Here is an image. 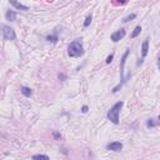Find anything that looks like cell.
<instances>
[{"label": "cell", "mask_w": 160, "mask_h": 160, "mask_svg": "<svg viewBox=\"0 0 160 160\" xmlns=\"http://www.w3.org/2000/svg\"><path fill=\"white\" fill-rule=\"evenodd\" d=\"M122 105H124V101H118V102H115L111 108H110V110L108 111V119L112 122V124H115V125H118L119 124V114H120V110H121V108H122Z\"/></svg>", "instance_id": "1"}, {"label": "cell", "mask_w": 160, "mask_h": 160, "mask_svg": "<svg viewBox=\"0 0 160 160\" xmlns=\"http://www.w3.org/2000/svg\"><path fill=\"white\" fill-rule=\"evenodd\" d=\"M68 54L70 58H80L81 55H84V48L80 40H74L72 42H70L69 48H68Z\"/></svg>", "instance_id": "2"}, {"label": "cell", "mask_w": 160, "mask_h": 160, "mask_svg": "<svg viewBox=\"0 0 160 160\" xmlns=\"http://www.w3.org/2000/svg\"><path fill=\"white\" fill-rule=\"evenodd\" d=\"M129 52H130V50L128 49V50L124 52L122 58H121V66H120V78H121V81L119 82V85H118V86H115V88L112 89V92H114V94H115V92H118V91H119V89H120V88L125 84V81H126V78H125V75H124V66H125V61H126V58H128Z\"/></svg>", "instance_id": "3"}, {"label": "cell", "mask_w": 160, "mask_h": 160, "mask_svg": "<svg viewBox=\"0 0 160 160\" xmlns=\"http://www.w3.org/2000/svg\"><path fill=\"white\" fill-rule=\"evenodd\" d=\"M1 34H2V38L5 40H15L16 39V34H15L14 29L5 25V24L1 25Z\"/></svg>", "instance_id": "4"}, {"label": "cell", "mask_w": 160, "mask_h": 160, "mask_svg": "<svg viewBox=\"0 0 160 160\" xmlns=\"http://www.w3.org/2000/svg\"><path fill=\"white\" fill-rule=\"evenodd\" d=\"M125 35H126L125 29H119L118 31H115V32H112V34L110 35V39H111V41H114V42H118V41H120L121 39H124Z\"/></svg>", "instance_id": "5"}, {"label": "cell", "mask_w": 160, "mask_h": 160, "mask_svg": "<svg viewBox=\"0 0 160 160\" xmlns=\"http://www.w3.org/2000/svg\"><path fill=\"white\" fill-rule=\"evenodd\" d=\"M148 52H149V39H145L142 45H141V59L138 61V65H140L142 62V60L146 58Z\"/></svg>", "instance_id": "6"}, {"label": "cell", "mask_w": 160, "mask_h": 160, "mask_svg": "<svg viewBox=\"0 0 160 160\" xmlns=\"http://www.w3.org/2000/svg\"><path fill=\"white\" fill-rule=\"evenodd\" d=\"M106 149L111 150V151H115V152H119V151L122 150V144L120 141H112V142H109L106 145Z\"/></svg>", "instance_id": "7"}, {"label": "cell", "mask_w": 160, "mask_h": 160, "mask_svg": "<svg viewBox=\"0 0 160 160\" xmlns=\"http://www.w3.org/2000/svg\"><path fill=\"white\" fill-rule=\"evenodd\" d=\"M9 2L15 8V9H18V10H24V11H26V10H29V8L26 6V5H22V4H20L18 0H9Z\"/></svg>", "instance_id": "8"}, {"label": "cell", "mask_w": 160, "mask_h": 160, "mask_svg": "<svg viewBox=\"0 0 160 160\" xmlns=\"http://www.w3.org/2000/svg\"><path fill=\"white\" fill-rule=\"evenodd\" d=\"M20 92H21L24 96H26V98H30V96L32 95V90H31L30 88H28V86H21V88H20Z\"/></svg>", "instance_id": "9"}, {"label": "cell", "mask_w": 160, "mask_h": 160, "mask_svg": "<svg viewBox=\"0 0 160 160\" xmlns=\"http://www.w3.org/2000/svg\"><path fill=\"white\" fill-rule=\"evenodd\" d=\"M5 18H6V20H9V21H15V19H16V12H15L14 10H8L6 14H5Z\"/></svg>", "instance_id": "10"}, {"label": "cell", "mask_w": 160, "mask_h": 160, "mask_svg": "<svg viewBox=\"0 0 160 160\" xmlns=\"http://www.w3.org/2000/svg\"><path fill=\"white\" fill-rule=\"evenodd\" d=\"M46 40L49 41V42H52V44H55L58 40H59V38H58V34L55 32V34H51V35H48L46 36Z\"/></svg>", "instance_id": "11"}, {"label": "cell", "mask_w": 160, "mask_h": 160, "mask_svg": "<svg viewBox=\"0 0 160 160\" xmlns=\"http://www.w3.org/2000/svg\"><path fill=\"white\" fill-rule=\"evenodd\" d=\"M140 32H141V26H140V25H138V26H135V29H134V31L131 32V35H130V36H131V38H136Z\"/></svg>", "instance_id": "12"}, {"label": "cell", "mask_w": 160, "mask_h": 160, "mask_svg": "<svg viewBox=\"0 0 160 160\" xmlns=\"http://www.w3.org/2000/svg\"><path fill=\"white\" fill-rule=\"evenodd\" d=\"M158 125V122L154 120V119H149L148 121H146V126L148 128H154V126H156Z\"/></svg>", "instance_id": "13"}, {"label": "cell", "mask_w": 160, "mask_h": 160, "mask_svg": "<svg viewBox=\"0 0 160 160\" xmlns=\"http://www.w3.org/2000/svg\"><path fill=\"white\" fill-rule=\"evenodd\" d=\"M128 1H129V0H112V4L118 6V5H124V4H126Z\"/></svg>", "instance_id": "14"}, {"label": "cell", "mask_w": 160, "mask_h": 160, "mask_svg": "<svg viewBox=\"0 0 160 160\" xmlns=\"http://www.w3.org/2000/svg\"><path fill=\"white\" fill-rule=\"evenodd\" d=\"M90 22H91V15H88L85 21H84V28H88L90 25Z\"/></svg>", "instance_id": "15"}, {"label": "cell", "mask_w": 160, "mask_h": 160, "mask_svg": "<svg viewBox=\"0 0 160 160\" xmlns=\"http://www.w3.org/2000/svg\"><path fill=\"white\" fill-rule=\"evenodd\" d=\"M136 18V15L135 14H131V15H129V16H126V18H124V22H128V21H130V20H134Z\"/></svg>", "instance_id": "16"}, {"label": "cell", "mask_w": 160, "mask_h": 160, "mask_svg": "<svg viewBox=\"0 0 160 160\" xmlns=\"http://www.w3.org/2000/svg\"><path fill=\"white\" fill-rule=\"evenodd\" d=\"M32 159H49L48 155H42V154H38V155H34Z\"/></svg>", "instance_id": "17"}, {"label": "cell", "mask_w": 160, "mask_h": 160, "mask_svg": "<svg viewBox=\"0 0 160 160\" xmlns=\"http://www.w3.org/2000/svg\"><path fill=\"white\" fill-rule=\"evenodd\" d=\"M112 58H114V54H110V55L106 58V60H105V61H106V64H110V62L112 61Z\"/></svg>", "instance_id": "18"}, {"label": "cell", "mask_w": 160, "mask_h": 160, "mask_svg": "<svg viewBox=\"0 0 160 160\" xmlns=\"http://www.w3.org/2000/svg\"><path fill=\"white\" fill-rule=\"evenodd\" d=\"M88 110H89V108H88L86 105H84V106L81 108V112H84V114H85V112H88Z\"/></svg>", "instance_id": "19"}, {"label": "cell", "mask_w": 160, "mask_h": 160, "mask_svg": "<svg viewBox=\"0 0 160 160\" xmlns=\"http://www.w3.org/2000/svg\"><path fill=\"white\" fill-rule=\"evenodd\" d=\"M54 136H55V138H56V139H60V138H61V136H60V134H59V132H54Z\"/></svg>", "instance_id": "20"}, {"label": "cell", "mask_w": 160, "mask_h": 160, "mask_svg": "<svg viewBox=\"0 0 160 160\" xmlns=\"http://www.w3.org/2000/svg\"><path fill=\"white\" fill-rule=\"evenodd\" d=\"M158 68H159V70H160V56H159V59H158Z\"/></svg>", "instance_id": "21"}, {"label": "cell", "mask_w": 160, "mask_h": 160, "mask_svg": "<svg viewBox=\"0 0 160 160\" xmlns=\"http://www.w3.org/2000/svg\"><path fill=\"white\" fill-rule=\"evenodd\" d=\"M159 120H160V115H159Z\"/></svg>", "instance_id": "22"}]
</instances>
